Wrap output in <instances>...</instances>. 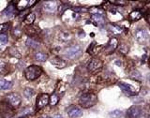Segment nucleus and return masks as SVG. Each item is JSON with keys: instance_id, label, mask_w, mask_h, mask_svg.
Here are the masks:
<instances>
[{"instance_id": "cd10ccee", "label": "nucleus", "mask_w": 150, "mask_h": 118, "mask_svg": "<svg viewBox=\"0 0 150 118\" xmlns=\"http://www.w3.org/2000/svg\"><path fill=\"white\" fill-rule=\"evenodd\" d=\"M118 51H119V53H120L124 54V55H125V54H127L128 53H129V46L126 45L125 43H122V44L119 45Z\"/></svg>"}, {"instance_id": "c03bdc74", "label": "nucleus", "mask_w": 150, "mask_h": 118, "mask_svg": "<svg viewBox=\"0 0 150 118\" xmlns=\"http://www.w3.org/2000/svg\"><path fill=\"white\" fill-rule=\"evenodd\" d=\"M19 118H26V117H19Z\"/></svg>"}, {"instance_id": "39448f33", "label": "nucleus", "mask_w": 150, "mask_h": 118, "mask_svg": "<svg viewBox=\"0 0 150 118\" xmlns=\"http://www.w3.org/2000/svg\"><path fill=\"white\" fill-rule=\"evenodd\" d=\"M49 99H50V97L48 94H39L36 101L37 110H41V109L47 106L48 104H49Z\"/></svg>"}, {"instance_id": "9b49d317", "label": "nucleus", "mask_w": 150, "mask_h": 118, "mask_svg": "<svg viewBox=\"0 0 150 118\" xmlns=\"http://www.w3.org/2000/svg\"><path fill=\"white\" fill-rule=\"evenodd\" d=\"M118 46V40L116 38H112L110 39V41L107 45V47L105 48V52H106L107 54H111L113 53L114 51H116V49L117 48Z\"/></svg>"}, {"instance_id": "5701e85b", "label": "nucleus", "mask_w": 150, "mask_h": 118, "mask_svg": "<svg viewBox=\"0 0 150 118\" xmlns=\"http://www.w3.org/2000/svg\"><path fill=\"white\" fill-rule=\"evenodd\" d=\"M92 20L95 22V25H103L104 24V18L102 15H92Z\"/></svg>"}, {"instance_id": "393cba45", "label": "nucleus", "mask_w": 150, "mask_h": 118, "mask_svg": "<svg viewBox=\"0 0 150 118\" xmlns=\"http://www.w3.org/2000/svg\"><path fill=\"white\" fill-rule=\"evenodd\" d=\"M59 101V97L57 96V95L55 93L52 94L50 96V99H49V103L51 106H55L57 103H58Z\"/></svg>"}, {"instance_id": "bb28decb", "label": "nucleus", "mask_w": 150, "mask_h": 118, "mask_svg": "<svg viewBox=\"0 0 150 118\" xmlns=\"http://www.w3.org/2000/svg\"><path fill=\"white\" fill-rule=\"evenodd\" d=\"M23 94H24V97H25V98H31L34 96L35 92H34V90H33V89L27 87V88H25V89L24 90V93H23Z\"/></svg>"}, {"instance_id": "6ab92c4d", "label": "nucleus", "mask_w": 150, "mask_h": 118, "mask_svg": "<svg viewBox=\"0 0 150 118\" xmlns=\"http://www.w3.org/2000/svg\"><path fill=\"white\" fill-rule=\"evenodd\" d=\"M25 32L27 35H39L41 30L37 25H27L25 28Z\"/></svg>"}, {"instance_id": "58836bf2", "label": "nucleus", "mask_w": 150, "mask_h": 118, "mask_svg": "<svg viewBox=\"0 0 150 118\" xmlns=\"http://www.w3.org/2000/svg\"><path fill=\"white\" fill-rule=\"evenodd\" d=\"M145 18H146V21L149 22V24H150V14H148V15H146V16H145Z\"/></svg>"}, {"instance_id": "a878e982", "label": "nucleus", "mask_w": 150, "mask_h": 118, "mask_svg": "<svg viewBox=\"0 0 150 118\" xmlns=\"http://www.w3.org/2000/svg\"><path fill=\"white\" fill-rule=\"evenodd\" d=\"M70 11H72L73 12H75L77 14V13H82V12H86L88 11V10L85 7H81V6H76V7H72L70 8Z\"/></svg>"}, {"instance_id": "f03ea898", "label": "nucleus", "mask_w": 150, "mask_h": 118, "mask_svg": "<svg viewBox=\"0 0 150 118\" xmlns=\"http://www.w3.org/2000/svg\"><path fill=\"white\" fill-rule=\"evenodd\" d=\"M98 101V98H97V96L94 94L91 93H86L83 94L80 97V99H79V102H80V105L83 108H91L93 107L95 104Z\"/></svg>"}, {"instance_id": "423d86ee", "label": "nucleus", "mask_w": 150, "mask_h": 118, "mask_svg": "<svg viewBox=\"0 0 150 118\" xmlns=\"http://www.w3.org/2000/svg\"><path fill=\"white\" fill-rule=\"evenodd\" d=\"M135 39L140 43L147 41L149 39V33L145 28H139L135 31Z\"/></svg>"}, {"instance_id": "4be33fe9", "label": "nucleus", "mask_w": 150, "mask_h": 118, "mask_svg": "<svg viewBox=\"0 0 150 118\" xmlns=\"http://www.w3.org/2000/svg\"><path fill=\"white\" fill-rule=\"evenodd\" d=\"M142 18V13L139 11H133L130 13V19L131 21H138Z\"/></svg>"}, {"instance_id": "a211bd4d", "label": "nucleus", "mask_w": 150, "mask_h": 118, "mask_svg": "<svg viewBox=\"0 0 150 118\" xmlns=\"http://www.w3.org/2000/svg\"><path fill=\"white\" fill-rule=\"evenodd\" d=\"M12 110H14L12 107H11L6 101L0 102V111L3 112V114H7L8 112H11Z\"/></svg>"}, {"instance_id": "c9c22d12", "label": "nucleus", "mask_w": 150, "mask_h": 118, "mask_svg": "<svg viewBox=\"0 0 150 118\" xmlns=\"http://www.w3.org/2000/svg\"><path fill=\"white\" fill-rule=\"evenodd\" d=\"M13 35L17 38H20L22 36V30L19 29V27H15L14 30H13Z\"/></svg>"}, {"instance_id": "f257e3e1", "label": "nucleus", "mask_w": 150, "mask_h": 118, "mask_svg": "<svg viewBox=\"0 0 150 118\" xmlns=\"http://www.w3.org/2000/svg\"><path fill=\"white\" fill-rule=\"evenodd\" d=\"M42 74V69L39 66L31 65L25 70V77L28 81H35Z\"/></svg>"}, {"instance_id": "f3484780", "label": "nucleus", "mask_w": 150, "mask_h": 118, "mask_svg": "<svg viewBox=\"0 0 150 118\" xmlns=\"http://www.w3.org/2000/svg\"><path fill=\"white\" fill-rule=\"evenodd\" d=\"M58 39H59V40L61 42L68 43L72 39V35L70 33H69V32H62V33L59 34Z\"/></svg>"}, {"instance_id": "ddd939ff", "label": "nucleus", "mask_w": 150, "mask_h": 118, "mask_svg": "<svg viewBox=\"0 0 150 118\" xmlns=\"http://www.w3.org/2000/svg\"><path fill=\"white\" fill-rule=\"evenodd\" d=\"M118 85H119V87H120V89L127 95V96H130V97L136 96V94L132 91V89H131L130 84H128L126 83H119Z\"/></svg>"}, {"instance_id": "6e6552de", "label": "nucleus", "mask_w": 150, "mask_h": 118, "mask_svg": "<svg viewBox=\"0 0 150 118\" xmlns=\"http://www.w3.org/2000/svg\"><path fill=\"white\" fill-rule=\"evenodd\" d=\"M58 7H59V5L56 1H46V2H44L42 8L45 12L54 13V12L57 11Z\"/></svg>"}, {"instance_id": "c756f323", "label": "nucleus", "mask_w": 150, "mask_h": 118, "mask_svg": "<svg viewBox=\"0 0 150 118\" xmlns=\"http://www.w3.org/2000/svg\"><path fill=\"white\" fill-rule=\"evenodd\" d=\"M110 29H111V31H112L113 33H114V34H119V33H121L122 31H123V28H122L121 26L114 25H110Z\"/></svg>"}, {"instance_id": "37998d69", "label": "nucleus", "mask_w": 150, "mask_h": 118, "mask_svg": "<svg viewBox=\"0 0 150 118\" xmlns=\"http://www.w3.org/2000/svg\"><path fill=\"white\" fill-rule=\"evenodd\" d=\"M149 67H150V58H149Z\"/></svg>"}, {"instance_id": "2f4dec72", "label": "nucleus", "mask_w": 150, "mask_h": 118, "mask_svg": "<svg viewBox=\"0 0 150 118\" xmlns=\"http://www.w3.org/2000/svg\"><path fill=\"white\" fill-rule=\"evenodd\" d=\"M130 77L132 79H135V80H141V79H142V75H141L140 71H138L137 70H134L131 71Z\"/></svg>"}, {"instance_id": "412c9836", "label": "nucleus", "mask_w": 150, "mask_h": 118, "mask_svg": "<svg viewBox=\"0 0 150 118\" xmlns=\"http://www.w3.org/2000/svg\"><path fill=\"white\" fill-rule=\"evenodd\" d=\"M34 56H35V59H36V60L39 61V62H44V61H46L47 58H48L47 54L44 53H41V52L36 53Z\"/></svg>"}, {"instance_id": "0eeeda50", "label": "nucleus", "mask_w": 150, "mask_h": 118, "mask_svg": "<svg viewBox=\"0 0 150 118\" xmlns=\"http://www.w3.org/2000/svg\"><path fill=\"white\" fill-rule=\"evenodd\" d=\"M102 67V61L99 58H92L87 65V70L90 72H97Z\"/></svg>"}, {"instance_id": "2eb2a0df", "label": "nucleus", "mask_w": 150, "mask_h": 118, "mask_svg": "<svg viewBox=\"0 0 150 118\" xmlns=\"http://www.w3.org/2000/svg\"><path fill=\"white\" fill-rule=\"evenodd\" d=\"M17 11H17L16 7H15L14 5H13V4H11V5H8V8H6L5 11H4L3 13H4V14H5L6 16H8V17H13Z\"/></svg>"}, {"instance_id": "79ce46f5", "label": "nucleus", "mask_w": 150, "mask_h": 118, "mask_svg": "<svg viewBox=\"0 0 150 118\" xmlns=\"http://www.w3.org/2000/svg\"><path fill=\"white\" fill-rule=\"evenodd\" d=\"M148 80L150 81V76H148Z\"/></svg>"}, {"instance_id": "4468645a", "label": "nucleus", "mask_w": 150, "mask_h": 118, "mask_svg": "<svg viewBox=\"0 0 150 118\" xmlns=\"http://www.w3.org/2000/svg\"><path fill=\"white\" fill-rule=\"evenodd\" d=\"M35 19H36V15H35V13L30 12V13H28V14L24 18L23 24L26 25V26H27V25H32L34 24V22H35Z\"/></svg>"}, {"instance_id": "1a4fd4ad", "label": "nucleus", "mask_w": 150, "mask_h": 118, "mask_svg": "<svg viewBox=\"0 0 150 118\" xmlns=\"http://www.w3.org/2000/svg\"><path fill=\"white\" fill-rule=\"evenodd\" d=\"M51 64L55 67L56 69H64L67 67V62H66L63 58H61L59 56H55L50 59Z\"/></svg>"}, {"instance_id": "7ed1b4c3", "label": "nucleus", "mask_w": 150, "mask_h": 118, "mask_svg": "<svg viewBox=\"0 0 150 118\" xmlns=\"http://www.w3.org/2000/svg\"><path fill=\"white\" fill-rule=\"evenodd\" d=\"M83 53V49L80 45H72L67 49L64 50L63 54L65 56H67L69 59H76L78 57H80Z\"/></svg>"}, {"instance_id": "7c9ffc66", "label": "nucleus", "mask_w": 150, "mask_h": 118, "mask_svg": "<svg viewBox=\"0 0 150 118\" xmlns=\"http://www.w3.org/2000/svg\"><path fill=\"white\" fill-rule=\"evenodd\" d=\"M33 109L32 108H25L23 112H20V115H23V116H28V115H31L33 114Z\"/></svg>"}, {"instance_id": "20e7f679", "label": "nucleus", "mask_w": 150, "mask_h": 118, "mask_svg": "<svg viewBox=\"0 0 150 118\" xmlns=\"http://www.w3.org/2000/svg\"><path fill=\"white\" fill-rule=\"evenodd\" d=\"M5 101L15 110L21 105L22 98L17 93H10L5 97Z\"/></svg>"}, {"instance_id": "aec40b11", "label": "nucleus", "mask_w": 150, "mask_h": 118, "mask_svg": "<svg viewBox=\"0 0 150 118\" xmlns=\"http://www.w3.org/2000/svg\"><path fill=\"white\" fill-rule=\"evenodd\" d=\"M13 83L12 81H8L7 80L0 79V90H8L12 87Z\"/></svg>"}, {"instance_id": "72a5a7b5", "label": "nucleus", "mask_w": 150, "mask_h": 118, "mask_svg": "<svg viewBox=\"0 0 150 118\" xmlns=\"http://www.w3.org/2000/svg\"><path fill=\"white\" fill-rule=\"evenodd\" d=\"M10 25H11L10 22H5V24H0V32H1V33L6 32V31L8 30V28H10Z\"/></svg>"}, {"instance_id": "ea45409f", "label": "nucleus", "mask_w": 150, "mask_h": 118, "mask_svg": "<svg viewBox=\"0 0 150 118\" xmlns=\"http://www.w3.org/2000/svg\"><path fill=\"white\" fill-rule=\"evenodd\" d=\"M52 118H63V117H62V115L57 114V115H55V116H54V117H52Z\"/></svg>"}, {"instance_id": "9d476101", "label": "nucleus", "mask_w": 150, "mask_h": 118, "mask_svg": "<svg viewBox=\"0 0 150 118\" xmlns=\"http://www.w3.org/2000/svg\"><path fill=\"white\" fill-rule=\"evenodd\" d=\"M141 113H142V110L138 106H131L129 110L127 111V116L129 118H138Z\"/></svg>"}, {"instance_id": "f8f14e48", "label": "nucleus", "mask_w": 150, "mask_h": 118, "mask_svg": "<svg viewBox=\"0 0 150 118\" xmlns=\"http://www.w3.org/2000/svg\"><path fill=\"white\" fill-rule=\"evenodd\" d=\"M67 112H68V115L70 118H77V117H80L83 115L82 109H80L79 107H76V106H71L70 108H69Z\"/></svg>"}, {"instance_id": "473e14b6", "label": "nucleus", "mask_w": 150, "mask_h": 118, "mask_svg": "<svg viewBox=\"0 0 150 118\" xmlns=\"http://www.w3.org/2000/svg\"><path fill=\"white\" fill-rule=\"evenodd\" d=\"M8 52H10V53L11 54V56L16 57V58H19V59L21 58V53L18 51H17L15 48H10Z\"/></svg>"}, {"instance_id": "f704fd0d", "label": "nucleus", "mask_w": 150, "mask_h": 118, "mask_svg": "<svg viewBox=\"0 0 150 118\" xmlns=\"http://www.w3.org/2000/svg\"><path fill=\"white\" fill-rule=\"evenodd\" d=\"M8 43V36L6 34H0V45H5Z\"/></svg>"}, {"instance_id": "dca6fc26", "label": "nucleus", "mask_w": 150, "mask_h": 118, "mask_svg": "<svg viewBox=\"0 0 150 118\" xmlns=\"http://www.w3.org/2000/svg\"><path fill=\"white\" fill-rule=\"evenodd\" d=\"M25 45L28 48L34 49V50L39 49V46H41V44H39L38 41H36V40H34L33 39H31V38H27V39H26V40H25Z\"/></svg>"}, {"instance_id": "4c0bfd02", "label": "nucleus", "mask_w": 150, "mask_h": 118, "mask_svg": "<svg viewBox=\"0 0 150 118\" xmlns=\"http://www.w3.org/2000/svg\"><path fill=\"white\" fill-rule=\"evenodd\" d=\"M111 3H116V5H126V4L128 3L127 1H111Z\"/></svg>"}, {"instance_id": "a19ab883", "label": "nucleus", "mask_w": 150, "mask_h": 118, "mask_svg": "<svg viewBox=\"0 0 150 118\" xmlns=\"http://www.w3.org/2000/svg\"><path fill=\"white\" fill-rule=\"evenodd\" d=\"M42 118H52L51 116H43Z\"/></svg>"}, {"instance_id": "c85d7f7f", "label": "nucleus", "mask_w": 150, "mask_h": 118, "mask_svg": "<svg viewBox=\"0 0 150 118\" xmlns=\"http://www.w3.org/2000/svg\"><path fill=\"white\" fill-rule=\"evenodd\" d=\"M122 114H123V112L120 110H114L113 112H109L110 117H112V118H120L122 116Z\"/></svg>"}, {"instance_id": "e433bc0d", "label": "nucleus", "mask_w": 150, "mask_h": 118, "mask_svg": "<svg viewBox=\"0 0 150 118\" xmlns=\"http://www.w3.org/2000/svg\"><path fill=\"white\" fill-rule=\"evenodd\" d=\"M130 99L133 102H136V103H138V102H141V101H143V98H140V97H137V96H133V97H130Z\"/></svg>"}, {"instance_id": "b1692460", "label": "nucleus", "mask_w": 150, "mask_h": 118, "mask_svg": "<svg viewBox=\"0 0 150 118\" xmlns=\"http://www.w3.org/2000/svg\"><path fill=\"white\" fill-rule=\"evenodd\" d=\"M8 73V66L7 63L0 61V75H6Z\"/></svg>"}]
</instances>
